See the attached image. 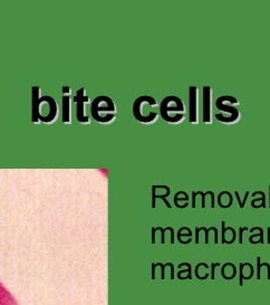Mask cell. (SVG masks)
<instances>
[{
	"label": "cell",
	"mask_w": 270,
	"mask_h": 305,
	"mask_svg": "<svg viewBox=\"0 0 270 305\" xmlns=\"http://www.w3.org/2000/svg\"><path fill=\"white\" fill-rule=\"evenodd\" d=\"M197 99H198V92L196 86L190 88V121L193 123H197L198 118H197Z\"/></svg>",
	"instance_id": "ba28073f"
},
{
	"label": "cell",
	"mask_w": 270,
	"mask_h": 305,
	"mask_svg": "<svg viewBox=\"0 0 270 305\" xmlns=\"http://www.w3.org/2000/svg\"><path fill=\"white\" fill-rule=\"evenodd\" d=\"M269 190H270V187H269Z\"/></svg>",
	"instance_id": "4fadbf2b"
},
{
	"label": "cell",
	"mask_w": 270,
	"mask_h": 305,
	"mask_svg": "<svg viewBox=\"0 0 270 305\" xmlns=\"http://www.w3.org/2000/svg\"><path fill=\"white\" fill-rule=\"evenodd\" d=\"M0 305H18L8 289L0 283Z\"/></svg>",
	"instance_id": "9c48e42d"
},
{
	"label": "cell",
	"mask_w": 270,
	"mask_h": 305,
	"mask_svg": "<svg viewBox=\"0 0 270 305\" xmlns=\"http://www.w3.org/2000/svg\"><path fill=\"white\" fill-rule=\"evenodd\" d=\"M217 266H220V264H219V263H212L211 264V279H215V268Z\"/></svg>",
	"instance_id": "30bf717a"
},
{
	"label": "cell",
	"mask_w": 270,
	"mask_h": 305,
	"mask_svg": "<svg viewBox=\"0 0 270 305\" xmlns=\"http://www.w3.org/2000/svg\"><path fill=\"white\" fill-rule=\"evenodd\" d=\"M157 103L156 100L152 96L143 95L137 98L133 103V115L134 118L144 124L154 123L157 120V112L154 111L156 109Z\"/></svg>",
	"instance_id": "3957f363"
},
{
	"label": "cell",
	"mask_w": 270,
	"mask_h": 305,
	"mask_svg": "<svg viewBox=\"0 0 270 305\" xmlns=\"http://www.w3.org/2000/svg\"><path fill=\"white\" fill-rule=\"evenodd\" d=\"M211 88L205 86L203 88V122L211 123Z\"/></svg>",
	"instance_id": "52a82bcc"
},
{
	"label": "cell",
	"mask_w": 270,
	"mask_h": 305,
	"mask_svg": "<svg viewBox=\"0 0 270 305\" xmlns=\"http://www.w3.org/2000/svg\"><path fill=\"white\" fill-rule=\"evenodd\" d=\"M160 113L162 119L169 123H179L185 120L186 106L177 96H166L160 105Z\"/></svg>",
	"instance_id": "277c9868"
},
{
	"label": "cell",
	"mask_w": 270,
	"mask_h": 305,
	"mask_svg": "<svg viewBox=\"0 0 270 305\" xmlns=\"http://www.w3.org/2000/svg\"><path fill=\"white\" fill-rule=\"evenodd\" d=\"M72 93L69 86H63V122L65 124L72 123V102L69 95Z\"/></svg>",
	"instance_id": "8992f818"
},
{
	"label": "cell",
	"mask_w": 270,
	"mask_h": 305,
	"mask_svg": "<svg viewBox=\"0 0 270 305\" xmlns=\"http://www.w3.org/2000/svg\"><path fill=\"white\" fill-rule=\"evenodd\" d=\"M39 88H33V114L35 123L52 124L57 119L58 105L54 98L48 95L40 96Z\"/></svg>",
	"instance_id": "6da1fadb"
},
{
	"label": "cell",
	"mask_w": 270,
	"mask_h": 305,
	"mask_svg": "<svg viewBox=\"0 0 270 305\" xmlns=\"http://www.w3.org/2000/svg\"><path fill=\"white\" fill-rule=\"evenodd\" d=\"M74 101L76 103V106H77V120L78 122L83 124H89L91 120L88 118V115L86 114V104H88L89 98L88 95H86L85 93V89L81 88L77 91V94L74 98Z\"/></svg>",
	"instance_id": "5b68a950"
},
{
	"label": "cell",
	"mask_w": 270,
	"mask_h": 305,
	"mask_svg": "<svg viewBox=\"0 0 270 305\" xmlns=\"http://www.w3.org/2000/svg\"><path fill=\"white\" fill-rule=\"evenodd\" d=\"M260 257L257 258V269H258V273H257V279H260Z\"/></svg>",
	"instance_id": "8fae6325"
},
{
	"label": "cell",
	"mask_w": 270,
	"mask_h": 305,
	"mask_svg": "<svg viewBox=\"0 0 270 305\" xmlns=\"http://www.w3.org/2000/svg\"><path fill=\"white\" fill-rule=\"evenodd\" d=\"M242 268H243V264L241 263V264H240V282H239V284H240V285H242V284H243V279H246V277L243 276Z\"/></svg>",
	"instance_id": "7c38bea8"
},
{
	"label": "cell",
	"mask_w": 270,
	"mask_h": 305,
	"mask_svg": "<svg viewBox=\"0 0 270 305\" xmlns=\"http://www.w3.org/2000/svg\"><path fill=\"white\" fill-rule=\"evenodd\" d=\"M116 105L110 96H98L91 105V114L96 122L102 124H110L116 118Z\"/></svg>",
	"instance_id": "7a4b0ae2"
}]
</instances>
